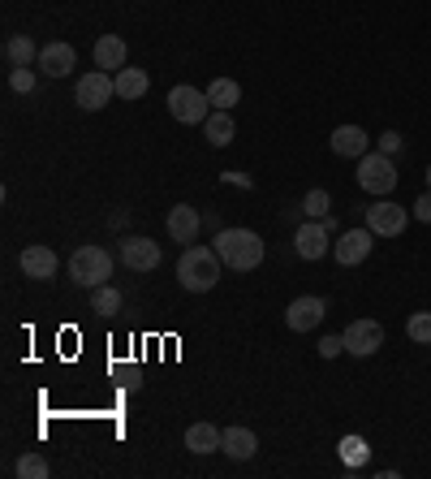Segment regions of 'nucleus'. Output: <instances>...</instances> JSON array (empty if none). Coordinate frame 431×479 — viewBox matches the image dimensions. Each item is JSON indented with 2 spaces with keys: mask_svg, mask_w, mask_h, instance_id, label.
Instances as JSON below:
<instances>
[{
  "mask_svg": "<svg viewBox=\"0 0 431 479\" xmlns=\"http://www.w3.org/2000/svg\"><path fill=\"white\" fill-rule=\"evenodd\" d=\"M203 134L212 147H229L234 143V113L229 108H212V117L203 121Z\"/></svg>",
  "mask_w": 431,
  "mask_h": 479,
  "instance_id": "4be33fe9",
  "label": "nucleus"
},
{
  "mask_svg": "<svg viewBox=\"0 0 431 479\" xmlns=\"http://www.w3.org/2000/svg\"><path fill=\"white\" fill-rule=\"evenodd\" d=\"M169 113H173V121H181V125H203V121L212 117V100H207V91H198V87H173V91H169Z\"/></svg>",
  "mask_w": 431,
  "mask_h": 479,
  "instance_id": "39448f33",
  "label": "nucleus"
},
{
  "mask_svg": "<svg viewBox=\"0 0 431 479\" xmlns=\"http://www.w3.org/2000/svg\"><path fill=\"white\" fill-rule=\"evenodd\" d=\"M125 60H130V52H125V40H121V35H99L96 40V69L117 74V69H125Z\"/></svg>",
  "mask_w": 431,
  "mask_h": 479,
  "instance_id": "a211bd4d",
  "label": "nucleus"
},
{
  "mask_svg": "<svg viewBox=\"0 0 431 479\" xmlns=\"http://www.w3.org/2000/svg\"><path fill=\"white\" fill-rule=\"evenodd\" d=\"M18 475L22 479H48V475H52V466H48V458H43V454L26 449V454L18 458Z\"/></svg>",
  "mask_w": 431,
  "mask_h": 479,
  "instance_id": "393cba45",
  "label": "nucleus"
},
{
  "mask_svg": "<svg viewBox=\"0 0 431 479\" xmlns=\"http://www.w3.org/2000/svg\"><path fill=\"white\" fill-rule=\"evenodd\" d=\"M427 190H431V169H427Z\"/></svg>",
  "mask_w": 431,
  "mask_h": 479,
  "instance_id": "473e14b6",
  "label": "nucleus"
},
{
  "mask_svg": "<svg viewBox=\"0 0 431 479\" xmlns=\"http://www.w3.org/2000/svg\"><path fill=\"white\" fill-rule=\"evenodd\" d=\"M328 212H333V199H328V190H319V186H315V190H307V199H302V216H328Z\"/></svg>",
  "mask_w": 431,
  "mask_h": 479,
  "instance_id": "bb28decb",
  "label": "nucleus"
},
{
  "mask_svg": "<svg viewBox=\"0 0 431 479\" xmlns=\"http://www.w3.org/2000/svg\"><path fill=\"white\" fill-rule=\"evenodd\" d=\"M35 69H9V87H14V91H18V96H31V91H35Z\"/></svg>",
  "mask_w": 431,
  "mask_h": 479,
  "instance_id": "c85d7f7f",
  "label": "nucleus"
},
{
  "mask_svg": "<svg viewBox=\"0 0 431 479\" xmlns=\"http://www.w3.org/2000/svg\"><path fill=\"white\" fill-rule=\"evenodd\" d=\"M216 255L234 272H255L263 263V238L255 229H220L216 234Z\"/></svg>",
  "mask_w": 431,
  "mask_h": 479,
  "instance_id": "f03ea898",
  "label": "nucleus"
},
{
  "mask_svg": "<svg viewBox=\"0 0 431 479\" xmlns=\"http://www.w3.org/2000/svg\"><path fill=\"white\" fill-rule=\"evenodd\" d=\"M371 246H375L371 229H350V234H341V238H336V246H333L336 263H341V268H358V263L371 255Z\"/></svg>",
  "mask_w": 431,
  "mask_h": 479,
  "instance_id": "ddd939ff",
  "label": "nucleus"
},
{
  "mask_svg": "<svg viewBox=\"0 0 431 479\" xmlns=\"http://www.w3.org/2000/svg\"><path fill=\"white\" fill-rule=\"evenodd\" d=\"M410 212H414V220H423V225H431V190H427V195H418V199H414V207H410Z\"/></svg>",
  "mask_w": 431,
  "mask_h": 479,
  "instance_id": "7c9ffc66",
  "label": "nucleus"
},
{
  "mask_svg": "<svg viewBox=\"0 0 431 479\" xmlns=\"http://www.w3.org/2000/svg\"><path fill=\"white\" fill-rule=\"evenodd\" d=\"M341 458H345V466H362V462H367V440L362 437H345L341 440Z\"/></svg>",
  "mask_w": 431,
  "mask_h": 479,
  "instance_id": "cd10ccee",
  "label": "nucleus"
},
{
  "mask_svg": "<svg viewBox=\"0 0 431 479\" xmlns=\"http://www.w3.org/2000/svg\"><path fill=\"white\" fill-rule=\"evenodd\" d=\"M18 268H22V277H31V281H52L60 260H57L52 246H40V242H35V246H26L18 255Z\"/></svg>",
  "mask_w": 431,
  "mask_h": 479,
  "instance_id": "f8f14e48",
  "label": "nucleus"
},
{
  "mask_svg": "<svg viewBox=\"0 0 431 479\" xmlns=\"http://www.w3.org/2000/svg\"><path fill=\"white\" fill-rule=\"evenodd\" d=\"M324 316H328V302L315 299V294H302V299H294L285 307V324H289L294 333H311Z\"/></svg>",
  "mask_w": 431,
  "mask_h": 479,
  "instance_id": "9b49d317",
  "label": "nucleus"
},
{
  "mask_svg": "<svg viewBox=\"0 0 431 479\" xmlns=\"http://www.w3.org/2000/svg\"><path fill=\"white\" fill-rule=\"evenodd\" d=\"M198 225H203V216H198V207H190V203H177V207H169V216H164V229H169L173 242H195Z\"/></svg>",
  "mask_w": 431,
  "mask_h": 479,
  "instance_id": "2eb2a0df",
  "label": "nucleus"
},
{
  "mask_svg": "<svg viewBox=\"0 0 431 479\" xmlns=\"http://www.w3.org/2000/svg\"><path fill=\"white\" fill-rule=\"evenodd\" d=\"M207 100H212V108H229V113H234L237 100H242V87H237L234 78H216L212 87H207Z\"/></svg>",
  "mask_w": 431,
  "mask_h": 479,
  "instance_id": "5701e85b",
  "label": "nucleus"
},
{
  "mask_svg": "<svg viewBox=\"0 0 431 479\" xmlns=\"http://www.w3.org/2000/svg\"><path fill=\"white\" fill-rule=\"evenodd\" d=\"M333 152L345 160H362L371 152V134L362 125H336L333 130Z\"/></svg>",
  "mask_w": 431,
  "mask_h": 479,
  "instance_id": "dca6fc26",
  "label": "nucleus"
},
{
  "mask_svg": "<svg viewBox=\"0 0 431 479\" xmlns=\"http://www.w3.org/2000/svg\"><path fill=\"white\" fill-rule=\"evenodd\" d=\"M91 311H96V316H117L121 311V290H113V285L91 290Z\"/></svg>",
  "mask_w": 431,
  "mask_h": 479,
  "instance_id": "b1692460",
  "label": "nucleus"
},
{
  "mask_svg": "<svg viewBox=\"0 0 431 479\" xmlns=\"http://www.w3.org/2000/svg\"><path fill=\"white\" fill-rule=\"evenodd\" d=\"M328 238H333V234H328L319 220H302V225H298V234H294V251L307 263H315V260H324V255H328V246H333Z\"/></svg>",
  "mask_w": 431,
  "mask_h": 479,
  "instance_id": "9d476101",
  "label": "nucleus"
},
{
  "mask_svg": "<svg viewBox=\"0 0 431 479\" xmlns=\"http://www.w3.org/2000/svg\"><path fill=\"white\" fill-rule=\"evenodd\" d=\"M74 60H78V52H74V43H43L40 48V69L48 74V78H69L74 74Z\"/></svg>",
  "mask_w": 431,
  "mask_h": 479,
  "instance_id": "4468645a",
  "label": "nucleus"
},
{
  "mask_svg": "<svg viewBox=\"0 0 431 479\" xmlns=\"http://www.w3.org/2000/svg\"><path fill=\"white\" fill-rule=\"evenodd\" d=\"M414 212H406L401 203L392 199H380L367 207V229H371L375 238H401L406 234V220H410Z\"/></svg>",
  "mask_w": 431,
  "mask_h": 479,
  "instance_id": "0eeeda50",
  "label": "nucleus"
},
{
  "mask_svg": "<svg viewBox=\"0 0 431 479\" xmlns=\"http://www.w3.org/2000/svg\"><path fill=\"white\" fill-rule=\"evenodd\" d=\"M380 152H384V156H397V152H401V134H397V130H384V134H380Z\"/></svg>",
  "mask_w": 431,
  "mask_h": 479,
  "instance_id": "c756f323",
  "label": "nucleus"
},
{
  "mask_svg": "<svg viewBox=\"0 0 431 479\" xmlns=\"http://www.w3.org/2000/svg\"><path fill=\"white\" fill-rule=\"evenodd\" d=\"M353 178H358V186H362L367 195H380V199H384V195H392V186H397V164H392V156H384V152L375 147V152H367V156L358 160V173H353Z\"/></svg>",
  "mask_w": 431,
  "mask_h": 479,
  "instance_id": "20e7f679",
  "label": "nucleus"
},
{
  "mask_svg": "<svg viewBox=\"0 0 431 479\" xmlns=\"http://www.w3.org/2000/svg\"><path fill=\"white\" fill-rule=\"evenodd\" d=\"M341 350H345V337H324L319 341V355H324V359H336Z\"/></svg>",
  "mask_w": 431,
  "mask_h": 479,
  "instance_id": "2f4dec72",
  "label": "nucleus"
},
{
  "mask_svg": "<svg viewBox=\"0 0 431 479\" xmlns=\"http://www.w3.org/2000/svg\"><path fill=\"white\" fill-rule=\"evenodd\" d=\"M113 96H117V82H113L108 69H91V74H82L78 87H74V104L87 108V113H99Z\"/></svg>",
  "mask_w": 431,
  "mask_h": 479,
  "instance_id": "423d86ee",
  "label": "nucleus"
},
{
  "mask_svg": "<svg viewBox=\"0 0 431 479\" xmlns=\"http://www.w3.org/2000/svg\"><path fill=\"white\" fill-rule=\"evenodd\" d=\"M5 60H9V69H31V65H40V48L31 35H9L5 40Z\"/></svg>",
  "mask_w": 431,
  "mask_h": 479,
  "instance_id": "6ab92c4d",
  "label": "nucleus"
},
{
  "mask_svg": "<svg viewBox=\"0 0 431 479\" xmlns=\"http://www.w3.org/2000/svg\"><path fill=\"white\" fill-rule=\"evenodd\" d=\"M220 268H225V260L216 255V246H186L181 260H177V281L190 294H207L220 281Z\"/></svg>",
  "mask_w": 431,
  "mask_h": 479,
  "instance_id": "f257e3e1",
  "label": "nucleus"
},
{
  "mask_svg": "<svg viewBox=\"0 0 431 479\" xmlns=\"http://www.w3.org/2000/svg\"><path fill=\"white\" fill-rule=\"evenodd\" d=\"M113 82H117V96H121V100H142V96H147V87H151L147 69H134V65L117 69V74H113Z\"/></svg>",
  "mask_w": 431,
  "mask_h": 479,
  "instance_id": "412c9836",
  "label": "nucleus"
},
{
  "mask_svg": "<svg viewBox=\"0 0 431 479\" xmlns=\"http://www.w3.org/2000/svg\"><path fill=\"white\" fill-rule=\"evenodd\" d=\"M406 337H410L414 345H431V311H414V316L406 319Z\"/></svg>",
  "mask_w": 431,
  "mask_h": 479,
  "instance_id": "a878e982",
  "label": "nucleus"
},
{
  "mask_svg": "<svg viewBox=\"0 0 431 479\" xmlns=\"http://www.w3.org/2000/svg\"><path fill=\"white\" fill-rule=\"evenodd\" d=\"M341 337H345V350H350V355H358V359H371L375 350L384 345V324H380V319H353Z\"/></svg>",
  "mask_w": 431,
  "mask_h": 479,
  "instance_id": "6e6552de",
  "label": "nucleus"
},
{
  "mask_svg": "<svg viewBox=\"0 0 431 479\" xmlns=\"http://www.w3.org/2000/svg\"><path fill=\"white\" fill-rule=\"evenodd\" d=\"M69 277L78 281L82 290H99V285H108V277H113V255L104 246H78L69 255Z\"/></svg>",
  "mask_w": 431,
  "mask_h": 479,
  "instance_id": "7ed1b4c3",
  "label": "nucleus"
},
{
  "mask_svg": "<svg viewBox=\"0 0 431 479\" xmlns=\"http://www.w3.org/2000/svg\"><path fill=\"white\" fill-rule=\"evenodd\" d=\"M117 255H121V263H125L130 272H156V268H160V242H151V238H121Z\"/></svg>",
  "mask_w": 431,
  "mask_h": 479,
  "instance_id": "1a4fd4ad",
  "label": "nucleus"
},
{
  "mask_svg": "<svg viewBox=\"0 0 431 479\" xmlns=\"http://www.w3.org/2000/svg\"><path fill=\"white\" fill-rule=\"evenodd\" d=\"M220 440H225V432H220L216 423H190V428H186V449L198 454V458H203V454H216Z\"/></svg>",
  "mask_w": 431,
  "mask_h": 479,
  "instance_id": "aec40b11",
  "label": "nucleus"
},
{
  "mask_svg": "<svg viewBox=\"0 0 431 479\" xmlns=\"http://www.w3.org/2000/svg\"><path fill=\"white\" fill-rule=\"evenodd\" d=\"M220 454H229L234 462H251L259 454V437L251 432V428H225Z\"/></svg>",
  "mask_w": 431,
  "mask_h": 479,
  "instance_id": "f3484780",
  "label": "nucleus"
}]
</instances>
